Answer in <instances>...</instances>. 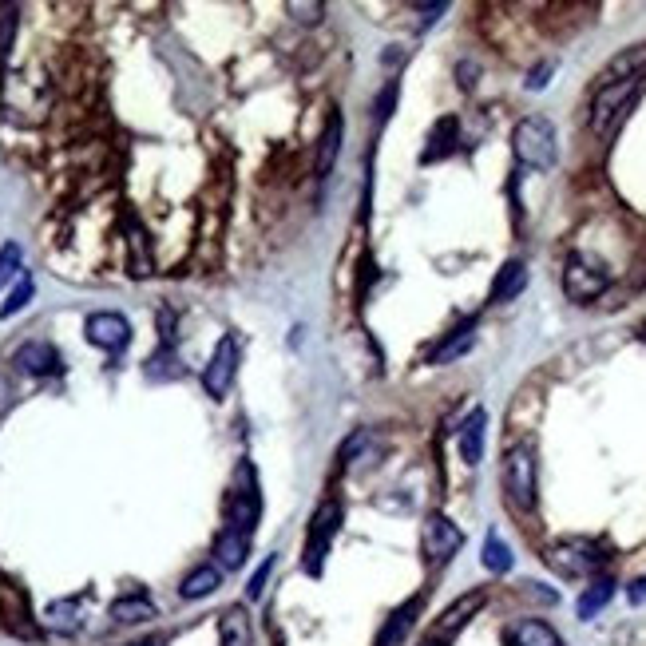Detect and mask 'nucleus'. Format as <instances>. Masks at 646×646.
<instances>
[{
    "label": "nucleus",
    "mask_w": 646,
    "mask_h": 646,
    "mask_svg": "<svg viewBox=\"0 0 646 646\" xmlns=\"http://www.w3.org/2000/svg\"><path fill=\"white\" fill-rule=\"evenodd\" d=\"M456 143H460V123H456L452 115L436 119V127H432V135H429V147L421 151V163L429 167V163H440V159H448V155L456 151Z\"/></svg>",
    "instance_id": "obj_18"
},
{
    "label": "nucleus",
    "mask_w": 646,
    "mask_h": 646,
    "mask_svg": "<svg viewBox=\"0 0 646 646\" xmlns=\"http://www.w3.org/2000/svg\"><path fill=\"white\" fill-rule=\"evenodd\" d=\"M476 345V318H468L464 325H456L452 333H444V341L436 345L429 353L432 365H448V361H456V357H464L468 349Z\"/></svg>",
    "instance_id": "obj_17"
},
{
    "label": "nucleus",
    "mask_w": 646,
    "mask_h": 646,
    "mask_svg": "<svg viewBox=\"0 0 646 646\" xmlns=\"http://www.w3.org/2000/svg\"><path fill=\"white\" fill-rule=\"evenodd\" d=\"M238 476H242V488L230 492V528H238V532L250 536L254 524H258V516H262V496H258V484H254V468L250 464H242Z\"/></svg>",
    "instance_id": "obj_10"
},
{
    "label": "nucleus",
    "mask_w": 646,
    "mask_h": 646,
    "mask_svg": "<svg viewBox=\"0 0 646 646\" xmlns=\"http://www.w3.org/2000/svg\"><path fill=\"white\" fill-rule=\"evenodd\" d=\"M341 131H345V119H341V111H333V115L325 119L322 139H318V175H322V179L333 171V163H337V155H341Z\"/></svg>",
    "instance_id": "obj_23"
},
{
    "label": "nucleus",
    "mask_w": 646,
    "mask_h": 646,
    "mask_svg": "<svg viewBox=\"0 0 646 646\" xmlns=\"http://www.w3.org/2000/svg\"><path fill=\"white\" fill-rule=\"evenodd\" d=\"M20 262H24V250L16 242H4L0 246V290L20 274Z\"/></svg>",
    "instance_id": "obj_29"
},
{
    "label": "nucleus",
    "mask_w": 646,
    "mask_h": 646,
    "mask_svg": "<svg viewBox=\"0 0 646 646\" xmlns=\"http://www.w3.org/2000/svg\"><path fill=\"white\" fill-rule=\"evenodd\" d=\"M512 151L524 167L532 171H551L555 167V127L543 115H528L512 131Z\"/></svg>",
    "instance_id": "obj_2"
},
{
    "label": "nucleus",
    "mask_w": 646,
    "mask_h": 646,
    "mask_svg": "<svg viewBox=\"0 0 646 646\" xmlns=\"http://www.w3.org/2000/svg\"><path fill=\"white\" fill-rule=\"evenodd\" d=\"M551 72H555V64H539L536 72L528 76V88H532V92H539V88H547V76H551Z\"/></svg>",
    "instance_id": "obj_34"
},
{
    "label": "nucleus",
    "mask_w": 646,
    "mask_h": 646,
    "mask_svg": "<svg viewBox=\"0 0 646 646\" xmlns=\"http://www.w3.org/2000/svg\"><path fill=\"white\" fill-rule=\"evenodd\" d=\"M524 286H528V266H524L520 258H512V262H504V266L496 270V282H492V294H488V298L500 306V302L520 298Z\"/></svg>",
    "instance_id": "obj_20"
},
{
    "label": "nucleus",
    "mask_w": 646,
    "mask_h": 646,
    "mask_svg": "<svg viewBox=\"0 0 646 646\" xmlns=\"http://www.w3.org/2000/svg\"><path fill=\"white\" fill-rule=\"evenodd\" d=\"M274 575V555L254 571V579H250V587H246V599H262V591H266V579Z\"/></svg>",
    "instance_id": "obj_32"
},
{
    "label": "nucleus",
    "mask_w": 646,
    "mask_h": 646,
    "mask_svg": "<svg viewBox=\"0 0 646 646\" xmlns=\"http://www.w3.org/2000/svg\"><path fill=\"white\" fill-rule=\"evenodd\" d=\"M84 333H88V341H92L96 349L119 353V349H127V341H131V322H127L123 314H115V310H100V314L88 318Z\"/></svg>",
    "instance_id": "obj_11"
},
{
    "label": "nucleus",
    "mask_w": 646,
    "mask_h": 646,
    "mask_svg": "<svg viewBox=\"0 0 646 646\" xmlns=\"http://www.w3.org/2000/svg\"><path fill=\"white\" fill-rule=\"evenodd\" d=\"M32 290H36V286H32V278L24 274V278L16 282V290L8 294V302L0 306V318H12V314H20V310H24L28 302H32Z\"/></svg>",
    "instance_id": "obj_30"
},
{
    "label": "nucleus",
    "mask_w": 646,
    "mask_h": 646,
    "mask_svg": "<svg viewBox=\"0 0 646 646\" xmlns=\"http://www.w3.org/2000/svg\"><path fill=\"white\" fill-rule=\"evenodd\" d=\"M484 432H488V413L484 409H472L460 425V456L464 464H480L484 460Z\"/></svg>",
    "instance_id": "obj_19"
},
{
    "label": "nucleus",
    "mask_w": 646,
    "mask_h": 646,
    "mask_svg": "<svg viewBox=\"0 0 646 646\" xmlns=\"http://www.w3.org/2000/svg\"><path fill=\"white\" fill-rule=\"evenodd\" d=\"M12 32H16V8H4V20H0V52H8Z\"/></svg>",
    "instance_id": "obj_33"
},
{
    "label": "nucleus",
    "mask_w": 646,
    "mask_h": 646,
    "mask_svg": "<svg viewBox=\"0 0 646 646\" xmlns=\"http://www.w3.org/2000/svg\"><path fill=\"white\" fill-rule=\"evenodd\" d=\"M504 496L516 512H532L536 508V448L532 444H512L504 452Z\"/></svg>",
    "instance_id": "obj_1"
},
{
    "label": "nucleus",
    "mask_w": 646,
    "mask_h": 646,
    "mask_svg": "<svg viewBox=\"0 0 646 646\" xmlns=\"http://www.w3.org/2000/svg\"><path fill=\"white\" fill-rule=\"evenodd\" d=\"M623 80H646V44H631V48L615 52L607 60V68L599 72V88L623 84Z\"/></svg>",
    "instance_id": "obj_12"
},
{
    "label": "nucleus",
    "mask_w": 646,
    "mask_h": 646,
    "mask_svg": "<svg viewBox=\"0 0 646 646\" xmlns=\"http://www.w3.org/2000/svg\"><path fill=\"white\" fill-rule=\"evenodd\" d=\"M547 563H551L563 579H587V575H595V571L607 563V555H603V547L591 543V539H559V543L547 547Z\"/></svg>",
    "instance_id": "obj_5"
},
{
    "label": "nucleus",
    "mask_w": 646,
    "mask_h": 646,
    "mask_svg": "<svg viewBox=\"0 0 646 646\" xmlns=\"http://www.w3.org/2000/svg\"><path fill=\"white\" fill-rule=\"evenodd\" d=\"M421 646H440V643H432V639H425V643H421Z\"/></svg>",
    "instance_id": "obj_39"
},
{
    "label": "nucleus",
    "mask_w": 646,
    "mask_h": 646,
    "mask_svg": "<svg viewBox=\"0 0 646 646\" xmlns=\"http://www.w3.org/2000/svg\"><path fill=\"white\" fill-rule=\"evenodd\" d=\"M286 12H290L298 24H322L325 4L322 0H290V4H286Z\"/></svg>",
    "instance_id": "obj_31"
},
{
    "label": "nucleus",
    "mask_w": 646,
    "mask_h": 646,
    "mask_svg": "<svg viewBox=\"0 0 646 646\" xmlns=\"http://www.w3.org/2000/svg\"><path fill=\"white\" fill-rule=\"evenodd\" d=\"M646 80H623V84H607L595 92V104H591V131L595 135H611L615 123L627 115V108L635 104V96L643 92Z\"/></svg>",
    "instance_id": "obj_6"
},
{
    "label": "nucleus",
    "mask_w": 646,
    "mask_h": 646,
    "mask_svg": "<svg viewBox=\"0 0 646 646\" xmlns=\"http://www.w3.org/2000/svg\"><path fill=\"white\" fill-rule=\"evenodd\" d=\"M12 361H16L20 373H32V377H48V373H60V369H64V365H60V353H56L48 341H28V345H20Z\"/></svg>",
    "instance_id": "obj_13"
},
{
    "label": "nucleus",
    "mask_w": 646,
    "mask_h": 646,
    "mask_svg": "<svg viewBox=\"0 0 646 646\" xmlns=\"http://www.w3.org/2000/svg\"><path fill=\"white\" fill-rule=\"evenodd\" d=\"M108 615H111V623H119V627L147 623V619H155V603H151L147 595H123V599L111 603Z\"/></svg>",
    "instance_id": "obj_25"
},
{
    "label": "nucleus",
    "mask_w": 646,
    "mask_h": 646,
    "mask_svg": "<svg viewBox=\"0 0 646 646\" xmlns=\"http://www.w3.org/2000/svg\"><path fill=\"white\" fill-rule=\"evenodd\" d=\"M627 599H631V603H646V575H643V579H635V583L627 587Z\"/></svg>",
    "instance_id": "obj_36"
},
{
    "label": "nucleus",
    "mask_w": 646,
    "mask_h": 646,
    "mask_svg": "<svg viewBox=\"0 0 646 646\" xmlns=\"http://www.w3.org/2000/svg\"><path fill=\"white\" fill-rule=\"evenodd\" d=\"M135 646H159V639H147V643H135Z\"/></svg>",
    "instance_id": "obj_37"
},
{
    "label": "nucleus",
    "mask_w": 646,
    "mask_h": 646,
    "mask_svg": "<svg viewBox=\"0 0 646 646\" xmlns=\"http://www.w3.org/2000/svg\"><path fill=\"white\" fill-rule=\"evenodd\" d=\"M480 559H484V567H488L492 575H508L512 563H516V559H512V547L496 536V532H488V539H484V555H480Z\"/></svg>",
    "instance_id": "obj_27"
},
{
    "label": "nucleus",
    "mask_w": 646,
    "mask_h": 646,
    "mask_svg": "<svg viewBox=\"0 0 646 646\" xmlns=\"http://www.w3.org/2000/svg\"><path fill=\"white\" fill-rule=\"evenodd\" d=\"M607 286H611V274H607V266H603L599 258H591V254H583V250L567 254V262H563V294H567L571 302L587 306V302H595Z\"/></svg>",
    "instance_id": "obj_3"
},
{
    "label": "nucleus",
    "mask_w": 646,
    "mask_h": 646,
    "mask_svg": "<svg viewBox=\"0 0 646 646\" xmlns=\"http://www.w3.org/2000/svg\"><path fill=\"white\" fill-rule=\"evenodd\" d=\"M218 583H222V567H218V563H203V567H195V571L179 583V595H183L187 603H195V599L215 595Z\"/></svg>",
    "instance_id": "obj_24"
},
{
    "label": "nucleus",
    "mask_w": 646,
    "mask_h": 646,
    "mask_svg": "<svg viewBox=\"0 0 646 646\" xmlns=\"http://www.w3.org/2000/svg\"><path fill=\"white\" fill-rule=\"evenodd\" d=\"M504 639H508V646H563L555 627L543 623V619H520Z\"/></svg>",
    "instance_id": "obj_21"
},
{
    "label": "nucleus",
    "mask_w": 646,
    "mask_h": 646,
    "mask_svg": "<svg viewBox=\"0 0 646 646\" xmlns=\"http://www.w3.org/2000/svg\"><path fill=\"white\" fill-rule=\"evenodd\" d=\"M417 615H421V599L401 603V607H397V611L385 619V627H381V635H377V643H373V646H401L405 639H409V631H413Z\"/></svg>",
    "instance_id": "obj_15"
},
{
    "label": "nucleus",
    "mask_w": 646,
    "mask_h": 646,
    "mask_svg": "<svg viewBox=\"0 0 646 646\" xmlns=\"http://www.w3.org/2000/svg\"><path fill=\"white\" fill-rule=\"evenodd\" d=\"M147 377H151V381H179V377H183V361H179V353H175L171 345H163V349L147 361Z\"/></svg>",
    "instance_id": "obj_28"
},
{
    "label": "nucleus",
    "mask_w": 646,
    "mask_h": 646,
    "mask_svg": "<svg viewBox=\"0 0 646 646\" xmlns=\"http://www.w3.org/2000/svg\"><path fill=\"white\" fill-rule=\"evenodd\" d=\"M12 397H16V389H12V381H8L4 373H0V417H4L8 409H12Z\"/></svg>",
    "instance_id": "obj_35"
},
{
    "label": "nucleus",
    "mask_w": 646,
    "mask_h": 646,
    "mask_svg": "<svg viewBox=\"0 0 646 646\" xmlns=\"http://www.w3.org/2000/svg\"><path fill=\"white\" fill-rule=\"evenodd\" d=\"M611 599H615V583H611V579H595V583H591V587L579 595L575 615H579V619H595V615H599V611H603Z\"/></svg>",
    "instance_id": "obj_26"
},
{
    "label": "nucleus",
    "mask_w": 646,
    "mask_h": 646,
    "mask_svg": "<svg viewBox=\"0 0 646 646\" xmlns=\"http://www.w3.org/2000/svg\"><path fill=\"white\" fill-rule=\"evenodd\" d=\"M639 337H643V341H646V322H643V325H639Z\"/></svg>",
    "instance_id": "obj_38"
},
{
    "label": "nucleus",
    "mask_w": 646,
    "mask_h": 646,
    "mask_svg": "<svg viewBox=\"0 0 646 646\" xmlns=\"http://www.w3.org/2000/svg\"><path fill=\"white\" fill-rule=\"evenodd\" d=\"M341 528V504L337 500H325L314 508L310 516V528H306V551H302V571L306 575H322L325 555H329V543Z\"/></svg>",
    "instance_id": "obj_4"
},
{
    "label": "nucleus",
    "mask_w": 646,
    "mask_h": 646,
    "mask_svg": "<svg viewBox=\"0 0 646 646\" xmlns=\"http://www.w3.org/2000/svg\"><path fill=\"white\" fill-rule=\"evenodd\" d=\"M480 607H484V591H468V595H460L452 607H444V611H440V619L432 623L429 639L432 643H440V646L452 643V639H456V635L476 619V611H480Z\"/></svg>",
    "instance_id": "obj_9"
},
{
    "label": "nucleus",
    "mask_w": 646,
    "mask_h": 646,
    "mask_svg": "<svg viewBox=\"0 0 646 646\" xmlns=\"http://www.w3.org/2000/svg\"><path fill=\"white\" fill-rule=\"evenodd\" d=\"M460 547H464V532L444 512H429L425 516V528H421V551H425V559H429L432 567L448 563Z\"/></svg>",
    "instance_id": "obj_7"
},
{
    "label": "nucleus",
    "mask_w": 646,
    "mask_h": 646,
    "mask_svg": "<svg viewBox=\"0 0 646 646\" xmlns=\"http://www.w3.org/2000/svg\"><path fill=\"white\" fill-rule=\"evenodd\" d=\"M218 646H254L250 615L242 607H226L218 619Z\"/></svg>",
    "instance_id": "obj_22"
},
{
    "label": "nucleus",
    "mask_w": 646,
    "mask_h": 646,
    "mask_svg": "<svg viewBox=\"0 0 646 646\" xmlns=\"http://www.w3.org/2000/svg\"><path fill=\"white\" fill-rule=\"evenodd\" d=\"M234 373H238V341L226 333V337L215 345L207 369H203V389H207L215 401H222V397L230 393V385H234Z\"/></svg>",
    "instance_id": "obj_8"
},
{
    "label": "nucleus",
    "mask_w": 646,
    "mask_h": 646,
    "mask_svg": "<svg viewBox=\"0 0 646 646\" xmlns=\"http://www.w3.org/2000/svg\"><path fill=\"white\" fill-rule=\"evenodd\" d=\"M246 551H250V536L230 528V524L215 536V563L222 571H238L246 563Z\"/></svg>",
    "instance_id": "obj_16"
},
{
    "label": "nucleus",
    "mask_w": 646,
    "mask_h": 646,
    "mask_svg": "<svg viewBox=\"0 0 646 646\" xmlns=\"http://www.w3.org/2000/svg\"><path fill=\"white\" fill-rule=\"evenodd\" d=\"M40 623H44V631H52V635H76V631L84 627V611H80L76 599H52V603L44 607Z\"/></svg>",
    "instance_id": "obj_14"
}]
</instances>
